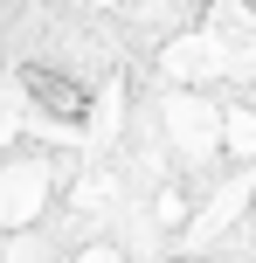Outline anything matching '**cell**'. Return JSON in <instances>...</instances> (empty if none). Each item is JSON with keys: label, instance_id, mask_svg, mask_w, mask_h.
Listing matches in <instances>:
<instances>
[{"label": "cell", "instance_id": "6da1fadb", "mask_svg": "<svg viewBox=\"0 0 256 263\" xmlns=\"http://www.w3.org/2000/svg\"><path fill=\"white\" fill-rule=\"evenodd\" d=\"M28 90H35V104H49L55 118H83L90 111V90L69 77H55V69H28Z\"/></svg>", "mask_w": 256, "mask_h": 263}]
</instances>
